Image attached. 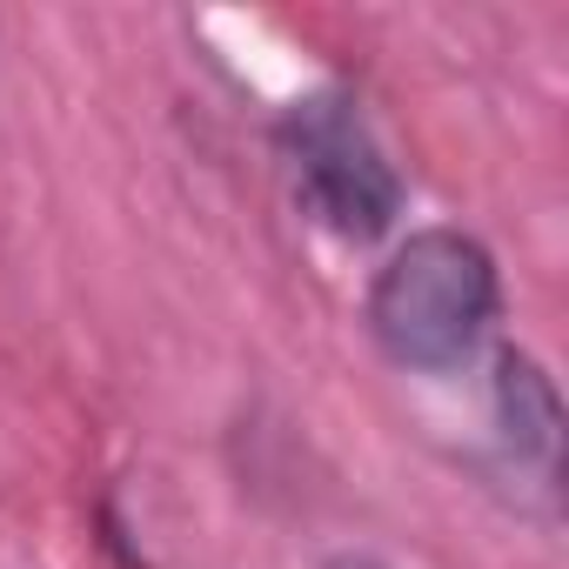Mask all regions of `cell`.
Masks as SVG:
<instances>
[{"label":"cell","instance_id":"obj_1","mask_svg":"<svg viewBox=\"0 0 569 569\" xmlns=\"http://www.w3.org/2000/svg\"><path fill=\"white\" fill-rule=\"evenodd\" d=\"M496 261L456 228L409 234L369 289V329L402 369H456L496 322Z\"/></svg>","mask_w":569,"mask_h":569},{"label":"cell","instance_id":"obj_4","mask_svg":"<svg viewBox=\"0 0 569 569\" xmlns=\"http://www.w3.org/2000/svg\"><path fill=\"white\" fill-rule=\"evenodd\" d=\"M329 569H382V562H369V556H342V562H329Z\"/></svg>","mask_w":569,"mask_h":569},{"label":"cell","instance_id":"obj_2","mask_svg":"<svg viewBox=\"0 0 569 569\" xmlns=\"http://www.w3.org/2000/svg\"><path fill=\"white\" fill-rule=\"evenodd\" d=\"M281 154L296 168V194L302 208L336 228L342 241H376L396 208H402V181L376 141V128L362 121V108L336 88L309 94L281 121Z\"/></svg>","mask_w":569,"mask_h":569},{"label":"cell","instance_id":"obj_3","mask_svg":"<svg viewBox=\"0 0 569 569\" xmlns=\"http://www.w3.org/2000/svg\"><path fill=\"white\" fill-rule=\"evenodd\" d=\"M496 396H502L509 442H516V449H529L542 469H556V429H562V409H556V389H549V376H542L529 356H502Z\"/></svg>","mask_w":569,"mask_h":569}]
</instances>
